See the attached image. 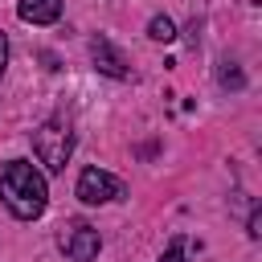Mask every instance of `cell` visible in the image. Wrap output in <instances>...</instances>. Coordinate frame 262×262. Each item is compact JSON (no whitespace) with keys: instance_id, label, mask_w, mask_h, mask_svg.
<instances>
[{"instance_id":"cell-1","label":"cell","mask_w":262,"mask_h":262,"mask_svg":"<svg viewBox=\"0 0 262 262\" xmlns=\"http://www.w3.org/2000/svg\"><path fill=\"white\" fill-rule=\"evenodd\" d=\"M0 201L16 221H37L49 205V188L45 176L29 164V160H8L0 172Z\"/></svg>"},{"instance_id":"cell-2","label":"cell","mask_w":262,"mask_h":262,"mask_svg":"<svg viewBox=\"0 0 262 262\" xmlns=\"http://www.w3.org/2000/svg\"><path fill=\"white\" fill-rule=\"evenodd\" d=\"M33 151H37V160L45 164V172H61V168L70 164V156H74V131H70V123H66V119L41 123V127L33 131Z\"/></svg>"},{"instance_id":"cell-3","label":"cell","mask_w":262,"mask_h":262,"mask_svg":"<svg viewBox=\"0 0 262 262\" xmlns=\"http://www.w3.org/2000/svg\"><path fill=\"white\" fill-rule=\"evenodd\" d=\"M57 246L70 262H94L98 250H102V237L90 221H66L61 233H57Z\"/></svg>"},{"instance_id":"cell-4","label":"cell","mask_w":262,"mask_h":262,"mask_svg":"<svg viewBox=\"0 0 262 262\" xmlns=\"http://www.w3.org/2000/svg\"><path fill=\"white\" fill-rule=\"evenodd\" d=\"M74 192H78L82 205H111V201H119L127 188H123L119 176H111V172H102V168H82Z\"/></svg>"},{"instance_id":"cell-5","label":"cell","mask_w":262,"mask_h":262,"mask_svg":"<svg viewBox=\"0 0 262 262\" xmlns=\"http://www.w3.org/2000/svg\"><path fill=\"white\" fill-rule=\"evenodd\" d=\"M90 57H94V70H98V74L119 78V82H123V78H131V66H127V57L115 49V41H111V37H102V33H98V37H90Z\"/></svg>"},{"instance_id":"cell-6","label":"cell","mask_w":262,"mask_h":262,"mask_svg":"<svg viewBox=\"0 0 262 262\" xmlns=\"http://www.w3.org/2000/svg\"><path fill=\"white\" fill-rule=\"evenodd\" d=\"M16 16L29 20V25H53L61 16V0H20Z\"/></svg>"},{"instance_id":"cell-7","label":"cell","mask_w":262,"mask_h":262,"mask_svg":"<svg viewBox=\"0 0 262 262\" xmlns=\"http://www.w3.org/2000/svg\"><path fill=\"white\" fill-rule=\"evenodd\" d=\"M147 37L160 41V45H168V41H176V25H172L168 16H151V20H147Z\"/></svg>"},{"instance_id":"cell-8","label":"cell","mask_w":262,"mask_h":262,"mask_svg":"<svg viewBox=\"0 0 262 262\" xmlns=\"http://www.w3.org/2000/svg\"><path fill=\"white\" fill-rule=\"evenodd\" d=\"M217 82H221L225 90H229V86H233V90H242V86H246V74H242L233 61H221V70H217Z\"/></svg>"},{"instance_id":"cell-9","label":"cell","mask_w":262,"mask_h":262,"mask_svg":"<svg viewBox=\"0 0 262 262\" xmlns=\"http://www.w3.org/2000/svg\"><path fill=\"white\" fill-rule=\"evenodd\" d=\"M160 262H184V237H176V242L160 254Z\"/></svg>"},{"instance_id":"cell-10","label":"cell","mask_w":262,"mask_h":262,"mask_svg":"<svg viewBox=\"0 0 262 262\" xmlns=\"http://www.w3.org/2000/svg\"><path fill=\"white\" fill-rule=\"evenodd\" d=\"M4 70H8V37L0 29V78H4Z\"/></svg>"},{"instance_id":"cell-11","label":"cell","mask_w":262,"mask_h":262,"mask_svg":"<svg viewBox=\"0 0 262 262\" xmlns=\"http://www.w3.org/2000/svg\"><path fill=\"white\" fill-rule=\"evenodd\" d=\"M250 237H262V213L258 209L250 213Z\"/></svg>"}]
</instances>
